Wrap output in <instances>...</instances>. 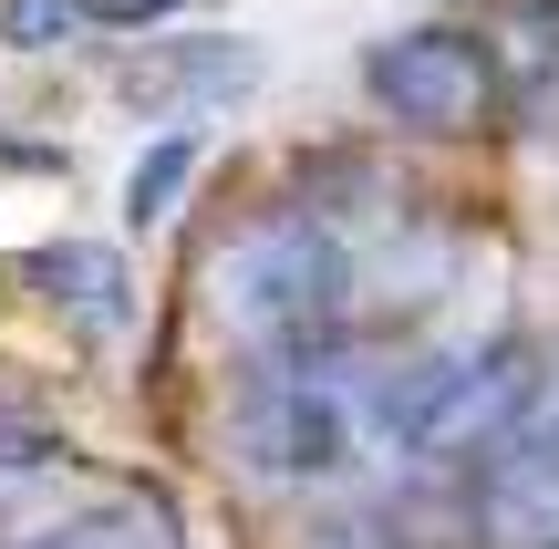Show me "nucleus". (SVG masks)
Wrapping results in <instances>:
<instances>
[{
  "mask_svg": "<svg viewBox=\"0 0 559 549\" xmlns=\"http://www.w3.org/2000/svg\"><path fill=\"white\" fill-rule=\"evenodd\" d=\"M362 311V260L321 207H270V218L228 228L207 260V322L249 353V363H311L342 353Z\"/></svg>",
  "mask_w": 559,
  "mask_h": 549,
  "instance_id": "f257e3e1",
  "label": "nucleus"
},
{
  "mask_svg": "<svg viewBox=\"0 0 559 549\" xmlns=\"http://www.w3.org/2000/svg\"><path fill=\"white\" fill-rule=\"evenodd\" d=\"M383 446H394V435H383V384L342 373V353L270 363L260 384L228 405V456H239L260 488H332V477L373 467Z\"/></svg>",
  "mask_w": 559,
  "mask_h": 549,
  "instance_id": "f03ea898",
  "label": "nucleus"
},
{
  "mask_svg": "<svg viewBox=\"0 0 559 549\" xmlns=\"http://www.w3.org/2000/svg\"><path fill=\"white\" fill-rule=\"evenodd\" d=\"M549 394H559L549 353L487 343V353L415 363L404 384H383V435H394V456H415V467H477V456H498Z\"/></svg>",
  "mask_w": 559,
  "mask_h": 549,
  "instance_id": "7ed1b4c3",
  "label": "nucleus"
},
{
  "mask_svg": "<svg viewBox=\"0 0 559 549\" xmlns=\"http://www.w3.org/2000/svg\"><path fill=\"white\" fill-rule=\"evenodd\" d=\"M362 83H373V104L394 124H415V135H477V124L498 115V52H487L477 32H445V21H415V32L373 41V52H362Z\"/></svg>",
  "mask_w": 559,
  "mask_h": 549,
  "instance_id": "20e7f679",
  "label": "nucleus"
},
{
  "mask_svg": "<svg viewBox=\"0 0 559 549\" xmlns=\"http://www.w3.org/2000/svg\"><path fill=\"white\" fill-rule=\"evenodd\" d=\"M466 539L477 549H559V394L477 456V498H466Z\"/></svg>",
  "mask_w": 559,
  "mask_h": 549,
  "instance_id": "39448f33",
  "label": "nucleus"
},
{
  "mask_svg": "<svg viewBox=\"0 0 559 549\" xmlns=\"http://www.w3.org/2000/svg\"><path fill=\"white\" fill-rule=\"evenodd\" d=\"M32 290L62 311V322H83V332H124V322H135V281H124V260L104 239L32 249Z\"/></svg>",
  "mask_w": 559,
  "mask_h": 549,
  "instance_id": "423d86ee",
  "label": "nucleus"
},
{
  "mask_svg": "<svg viewBox=\"0 0 559 549\" xmlns=\"http://www.w3.org/2000/svg\"><path fill=\"white\" fill-rule=\"evenodd\" d=\"M249 73H260L249 41H145V62L124 73V94H135V104H166V94H239Z\"/></svg>",
  "mask_w": 559,
  "mask_h": 549,
  "instance_id": "0eeeda50",
  "label": "nucleus"
},
{
  "mask_svg": "<svg viewBox=\"0 0 559 549\" xmlns=\"http://www.w3.org/2000/svg\"><path fill=\"white\" fill-rule=\"evenodd\" d=\"M198 166H207V145L187 135V124H177V135H145L135 166H124V228H166L177 198L198 187Z\"/></svg>",
  "mask_w": 559,
  "mask_h": 549,
  "instance_id": "6e6552de",
  "label": "nucleus"
},
{
  "mask_svg": "<svg viewBox=\"0 0 559 549\" xmlns=\"http://www.w3.org/2000/svg\"><path fill=\"white\" fill-rule=\"evenodd\" d=\"M52 549H177V529H166V509H145V498H104V509H83Z\"/></svg>",
  "mask_w": 559,
  "mask_h": 549,
  "instance_id": "1a4fd4ad",
  "label": "nucleus"
},
{
  "mask_svg": "<svg viewBox=\"0 0 559 549\" xmlns=\"http://www.w3.org/2000/svg\"><path fill=\"white\" fill-rule=\"evenodd\" d=\"M62 11H73V32H166L198 0H62Z\"/></svg>",
  "mask_w": 559,
  "mask_h": 549,
  "instance_id": "9d476101",
  "label": "nucleus"
}]
</instances>
